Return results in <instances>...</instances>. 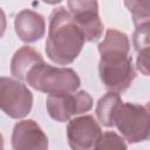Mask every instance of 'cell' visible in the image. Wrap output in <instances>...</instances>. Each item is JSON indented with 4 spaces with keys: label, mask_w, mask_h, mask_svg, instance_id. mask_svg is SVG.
<instances>
[{
    "label": "cell",
    "mask_w": 150,
    "mask_h": 150,
    "mask_svg": "<svg viewBox=\"0 0 150 150\" xmlns=\"http://www.w3.org/2000/svg\"><path fill=\"white\" fill-rule=\"evenodd\" d=\"M130 41L127 34L117 29H108L98 45L101 60L98 73L105 89L115 93L125 91L134 81L136 73L129 56Z\"/></svg>",
    "instance_id": "6da1fadb"
},
{
    "label": "cell",
    "mask_w": 150,
    "mask_h": 150,
    "mask_svg": "<svg viewBox=\"0 0 150 150\" xmlns=\"http://www.w3.org/2000/svg\"><path fill=\"white\" fill-rule=\"evenodd\" d=\"M86 40L64 7L55 8L49 16L46 54L53 62L66 66L80 55Z\"/></svg>",
    "instance_id": "7a4b0ae2"
},
{
    "label": "cell",
    "mask_w": 150,
    "mask_h": 150,
    "mask_svg": "<svg viewBox=\"0 0 150 150\" xmlns=\"http://www.w3.org/2000/svg\"><path fill=\"white\" fill-rule=\"evenodd\" d=\"M25 82L35 90L55 94L74 93L81 86V80L71 68H59L40 61L27 73Z\"/></svg>",
    "instance_id": "3957f363"
},
{
    "label": "cell",
    "mask_w": 150,
    "mask_h": 150,
    "mask_svg": "<svg viewBox=\"0 0 150 150\" xmlns=\"http://www.w3.org/2000/svg\"><path fill=\"white\" fill-rule=\"evenodd\" d=\"M114 127L129 143H139L149 138L150 117L148 105L137 103H121L115 117Z\"/></svg>",
    "instance_id": "277c9868"
},
{
    "label": "cell",
    "mask_w": 150,
    "mask_h": 150,
    "mask_svg": "<svg viewBox=\"0 0 150 150\" xmlns=\"http://www.w3.org/2000/svg\"><path fill=\"white\" fill-rule=\"evenodd\" d=\"M46 108L53 120L57 122H67L75 115L89 111L93 108V98L86 90L55 93L48 95Z\"/></svg>",
    "instance_id": "5b68a950"
},
{
    "label": "cell",
    "mask_w": 150,
    "mask_h": 150,
    "mask_svg": "<svg viewBox=\"0 0 150 150\" xmlns=\"http://www.w3.org/2000/svg\"><path fill=\"white\" fill-rule=\"evenodd\" d=\"M33 107L32 91L18 80L0 77V109L11 118L27 116Z\"/></svg>",
    "instance_id": "8992f818"
},
{
    "label": "cell",
    "mask_w": 150,
    "mask_h": 150,
    "mask_svg": "<svg viewBox=\"0 0 150 150\" xmlns=\"http://www.w3.org/2000/svg\"><path fill=\"white\" fill-rule=\"evenodd\" d=\"M68 9L86 41L95 42L103 34V23L98 15L96 0H68Z\"/></svg>",
    "instance_id": "52a82bcc"
},
{
    "label": "cell",
    "mask_w": 150,
    "mask_h": 150,
    "mask_svg": "<svg viewBox=\"0 0 150 150\" xmlns=\"http://www.w3.org/2000/svg\"><path fill=\"white\" fill-rule=\"evenodd\" d=\"M101 136V127L91 115L75 117L67 125L68 143L75 150L95 149Z\"/></svg>",
    "instance_id": "ba28073f"
},
{
    "label": "cell",
    "mask_w": 150,
    "mask_h": 150,
    "mask_svg": "<svg viewBox=\"0 0 150 150\" xmlns=\"http://www.w3.org/2000/svg\"><path fill=\"white\" fill-rule=\"evenodd\" d=\"M12 146L15 150H45L48 148V138L35 121L22 120L13 128Z\"/></svg>",
    "instance_id": "9c48e42d"
},
{
    "label": "cell",
    "mask_w": 150,
    "mask_h": 150,
    "mask_svg": "<svg viewBox=\"0 0 150 150\" xmlns=\"http://www.w3.org/2000/svg\"><path fill=\"white\" fill-rule=\"evenodd\" d=\"M14 27L19 39L27 43L42 39L46 32L45 18L32 9L19 12L14 20Z\"/></svg>",
    "instance_id": "30bf717a"
},
{
    "label": "cell",
    "mask_w": 150,
    "mask_h": 150,
    "mask_svg": "<svg viewBox=\"0 0 150 150\" xmlns=\"http://www.w3.org/2000/svg\"><path fill=\"white\" fill-rule=\"evenodd\" d=\"M43 61L41 54L29 46H23L18 49L11 61V74L21 81H25L27 73L38 62Z\"/></svg>",
    "instance_id": "8fae6325"
},
{
    "label": "cell",
    "mask_w": 150,
    "mask_h": 150,
    "mask_svg": "<svg viewBox=\"0 0 150 150\" xmlns=\"http://www.w3.org/2000/svg\"><path fill=\"white\" fill-rule=\"evenodd\" d=\"M121 103L122 100L115 91H109L98 100L96 105V115L98 121L104 127H114V117Z\"/></svg>",
    "instance_id": "7c38bea8"
},
{
    "label": "cell",
    "mask_w": 150,
    "mask_h": 150,
    "mask_svg": "<svg viewBox=\"0 0 150 150\" xmlns=\"http://www.w3.org/2000/svg\"><path fill=\"white\" fill-rule=\"evenodd\" d=\"M124 5L131 13L135 26L149 23V0H124Z\"/></svg>",
    "instance_id": "4fadbf2b"
},
{
    "label": "cell",
    "mask_w": 150,
    "mask_h": 150,
    "mask_svg": "<svg viewBox=\"0 0 150 150\" xmlns=\"http://www.w3.org/2000/svg\"><path fill=\"white\" fill-rule=\"evenodd\" d=\"M127 144L124 143V138L118 136L114 131H107L102 134L97 145L95 149H125Z\"/></svg>",
    "instance_id": "5bb4252c"
},
{
    "label": "cell",
    "mask_w": 150,
    "mask_h": 150,
    "mask_svg": "<svg viewBox=\"0 0 150 150\" xmlns=\"http://www.w3.org/2000/svg\"><path fill=\"white\" fill-rule=\"evenodd\" d=\"M132 41H134L135 49L137 52L149 48V23L136 26Z\"/></svg>",
    "instance_id": "9a60e30c"
},
{
    "label": "cell",
    "mask_w": 150,
    "mask_h": 150,
    "mask_svg": "<svg viewBox=\"0 0 150 150\" xmlns=\"http://www.w3.org/2000/svg\"><path fill=\"white\" fill-rule=\"evenodd\" d=\"M138 53V57H137V69L139 71H142L145 76L149 75V70H148V66H149V48L146 49H142Z\"/></svg>",
    "instance_id": "2e32d148"
},
{
    "label": "cell",
    "mask_w": 150,
    "mask_h": 150,
    "mask_svg": "<svg viewBox=\"0 0 150 150\" xmlns=\"http://www.w3.org/2000/svg\"><path fill=\"white\" fill-rule=\"evenodd\" d=\"M6 27H7L6 15H5V12L2 11V8L0 7V39H1V38L4 36V34H5Z\"/></svg>",
    "instance_id": "e0dca14e"
},
{
    "label": "cell",
    "mask_w": 150,
    "mask_h": 150,
    "mask_svg": "<svg viewBox=\"0 0 150 150\" xmlns=\"http://www.w3.org/2000/svg\"><path fill=\"white\" fill-rule=\"evenodd\" d=\"M42 1L46 2V4H48V5H56V4L61 2L62 0H42Z\"/></svg>",
    "instance_id": "ac0fdd59"
},
{
    "label": "cell",
    "mask_w": 150,
    "mask_h": 150,
    "mask_svg": "<svg viewBox=\"0 0 150 150\" xmlns=\"http://www.w3.org/2000/svg\"><path fill=\"white\" fill-rule=\"evenodd\" d=\"M0 149H4V137L0 134Z\"/></svg>",
    "instance_id": "d6986e66"
}]
</instances>
